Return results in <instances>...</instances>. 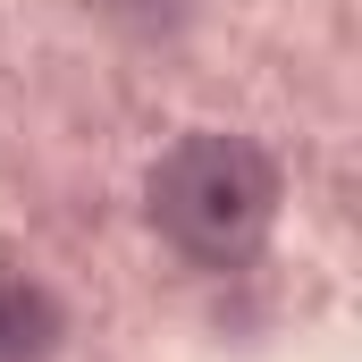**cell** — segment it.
<instances>
[{
	"label": "cell",
	"mask_w": 362,
	"mask_h": 362,
	"mask_svg": "<svg viewBox=\"0 0 362 362\" xmlns=\"http://www.w3.org/2000/svg\"><path fill=\"white\" fill-rule=\"evenodd\" d=\"M59 346H68V303L34 270L0 262V362H59Z\"/></svg>",
	"instance_id": "2"
},
{
	"label": "cell",
	"mask_w": 362,
	"mask_h": 362,
	"mask_svg": "<svg viewBox=\"0 0 362 362\" xmlns=\"http://www.w3.org/2000/svg\"><path fill=\"white\" fill-rule=\"evenodd\" d=\"M101 17H118L127 34H177L185 17H194V0H93Z\"/></svg>",
	"instance_id": "3"
},
{
	"label": "cell",
	"mask_w": 362,
	"mask_h": 362,
	"mask_svg": "<svg viewBox=\"0 0 362 362\" xmlns=\"http://www.w3.org/2000/svg\"><path fill=\"white\" fill-rule=\"evenodd\" d=\"M278 160L236 135V127H194L177 135L152 177H144V202H152V228L169 236V253H185L194 270H245L278 228Z\"/></svg>",
	"instance_id": "1"
}]
</instances>
